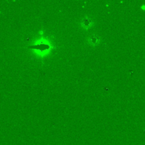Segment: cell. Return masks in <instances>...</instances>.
Wrapping results in <instances>:
<instances>
[{
    "label": "cell",
    "mask_w": 145,
    "mask_h": 145,
    "mask_svg": "<svg viewBox=\"0 0 145 145\" xmlns=\"http://www.w3.org/2000/svg\"><path fill=\"white\" fill-rule=\"evenodd\" d=\"M50 48H51V46H49V45H47V44L44 43V42H40L39 45H35V46L33 47L34 50L42 52V53H43L44 52H45V51H48Z\"/></svg>",
    "instance_id": "cell-3"
},
{
    "label": "cell",
    "mask_w": 145,
    "mask_h": 145,
    "mask_svg": "<svg viewBox=\"0 0 145 145\" xmlns=\"http://www.w3.org/2000/svg\"><path fill=\"white\" fill-rule=\"evenodd\" d=\"M100 38L99 37V35H95V34H93V35H90L89 37V38L87 39L88 43L90 46L95 47L96 45H98L100 42Z\"/></svg>",
    "instance_id": "cell-2"
},
{
    "label": "cell",
    "mask_w": 145,
    "mask_h": 145,
    "mask_svg": "<svg viewBox=\"0 0 145 145\" xmlns=\"http://www.w3.org/2000/svg\"><path fill=\"white\" fill-rule=\"evenodd\" d=\"M81 28L85 31H88L93 25V21L90 17H84L80 21Z\"/></svg>",
    "instance_id": "cell-1"
}]
</instances>
